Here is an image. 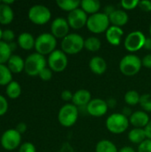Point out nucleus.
Returning <instances> with one entry per match:
<instances>
[{"label":"nucleus","instance_id":"1","mask_svg":"<svg viewBox=\"0 0 151 152\" xmlns=\"http://www.w3.org/2000/svg\"><path fill=\"white\" fill-rule=\"evenodd\" d=\"M61 51L66 54H77L85 48V39L77 33H71L61 40Z\"/></svg>","mask_w":151,"mask_h":152},{"label":"nucleus","instance_id":"2","mask_svg":"<svg viewBox=\"0 0 151 152\" xmlns=\"http://www.w3.org/2000/svg\"><path fill=\"white\" fill-rule=\"evenodd\" d=\"M47 61L45 57L38 53H33L29 54L25 60L24 71L31 77L38 76L39 73L46 68Z\"/></svg>","mask_w":151,"mask_h":152},{"label":"nucleus","instance_id":"3","mask_svg":"<svg viewBox=\"0 0 151 152\" xmlns=\"http://www.w3.org/2000/svg\"><path fill=\"white\" fill-rule=\"evenodd\" d=\"M142 67V59L134 54H127L124 56L119 62V69L121 73L127 77H133L138 74Z\"/></svg>","mask_w":151,"mask_h":152},{"label":"nucleus","instance_id":"4","mask_svg":"<svg viewBox=\"0 0 151 152\" xmlns=\"http://www.w3.org/2000/svg\"><path fill=\"white\" fill-rule=\"evenodd\" d=\"M78 115V108L73 103H67L60 109L58 113V120L62 126L70 127L76 124Z\"/></svg>","mask_w":151,"mask_h":152},{"label":"nucleus","instance_id":"5","mask_svg":"<svg viewBox=\"0 0 151 152\" xmlns=\"http://www.w3.org/2000/svg\"><path fill=\"white\" fill-rule=\"evenodd\" d=\"M129 123V118L122 113H113L108 117L106 120V127L110 133L120 134L127 130Z\"/></svg>","mask_w":151,"mask_h":152},{"label":"nucleus","instance_id":"6","mask_svg":"<svg viewBox=\"0 0 151 152\" xmlns=\"http://www.w3.org/2000/svg\"><path fill=\"white\" fill-rule=\"evenodd\" d=\"M57 45L56 38L51 33H42L36 38L35 49L42 55H49L55 51Z\"/></svg>","mask_w":151,"mask_h":152},{"label":"nucleus","instance_id":"7","mask_svg":"<svg viewBox=\"0 0 151 152\" xmlns=\"http://www.w3.org/2000/svg\"><path fill=\"white\" fill-rule=\"evenodd\" d=\"M109 19L107 14L104 12H97L88 17L86 27L91 32L100 34L107 31L109 28Z\"/></svg>","mask_w":151,"mask_h":152},{"label":"nucleus","instance_id":"8","mask_svg":"<svg viewBox=\"0 0 151 152\" xmlns=\"http://www.w3.org/2000/svg\"><path fill=\"white\" fill-rule=\"evenodd\" d=\"M28 17L29 20L36 25H44L51 20L52 13L45 5L35 4L29 8Z\"/></svg>","mask_w":151,"mask_h":152},{"label":"nucleus","instance_id":"9","mask_svg":"<svg viewBox=\"0 0 151 152\" xmlns=\"http://www.w3.org/2000/svg\"><path fill=\"white\" fill-rule=\"evenodd\" d=\"M21 142V134L16 129H8L4 131L1 136V146L10 151L20 148Z\"/></svg>","mask_w":151,"mask_h":152},{"label":"nucleus","instance_id":"10","mask_svg":"<svg viewBox=\"0 0 151 152\" xmlns=\"http://www.w3.org/2000/svg\"><path fill=\"white\" fill-rule=\"evenodd\" d=\"M146 39L147 37L142 31L139 30L133 31L129 33L125 38V42H124L125 48L131 53L137 52L144 47Z\"/></svg>","mask_w":151,"mask_h":152},{"label":"nucleus","instance_id":"11","mask_svg":"<svg viewBox=\"0 0 151 152\" xmlns=\"http://www.w3.org/2000/svg\"><path fill=\"white\" fill-rule=\"evenodd\" d=\"M68 62L67 54L61 50L53 51L49 54L47 59L48 67L53 70V72H62L67 68Z\"/></svg>","mask_w":151,"mask_h":152},{"label":"nucleus","instance_id":"12","mask_svg":"<svg viewBox=\"0 0 151 152\" xmlns=\"http://www.w3.org/2000/svg\"><path fill=\"white\" fill-rule=\"evenodd\" d=\"M88 16L87 13L85 12L81 8H77L68 14L67 20L69 25L73 29H80L84 28L87 23Z\"/></svg>","mask_w":151,"mask_h":152},{"label":"nucleus","instance_id":"13","mask_svg":"<svg viewBox=\"0 0 151 152\" xmlns=\"http://www.w3.org/2000/svg\"><path fill=\"white\" fill-rule=\"evenodd\" d=\"M69 25L66 19L62 17H58L54 19L51 24V34L57 39H63L66 36L69 35Z\"/></svg>","mask_w":151,"mask_h":152},{"label":"nucleus","instance_id":"14","mask_svg":"<svg viewBox=\"0 0 151 152\" xmlns=\"http://www.w3.org/2000/svg\"><path fill=\"white\" fill-rule=\"evenodd\" d=\"M108 109L109 107L107 102L100 98L92 99L91 102L86 106L87 113L95 118H100L104 116L108 112Z\"/></svg>","mask_w":151,"mask_h":152},{"label":"nucleus","instance_id":"15","mask_svg":"<svg viewBox=\"0 0 151 152\" xmlns=\"http://www.w3.org/2000/svg\"><path fill=\"white\" fill-rule=\"evenodd\" d=\"M92 100L91 93L86 89H80L74 93L72 102L77 108H86Z\"/></svg>","mask_w":151,"mask_h":152},{"label":"nucleus","instance_id":"16","mask_svg":"<svg viewBox=\"0 0 151 152\" xmlns=\"http://www.w3.org/2000/svg\"><path fill=\"white\" fill-rule=\"evenodd\" d=\"M129 121L135 128L144 129L150 120L147 112L143 110H137L133 112V114L129 118Z\"/></svg>","mask_w":151,"mask_h":152},{"label":"nucleus","instance_id":"17","mask_svg":"<svg viewBox=\"0 0 151 152\" xmlns=\"http://www.w3.org/2000/svg\"><path fill=\"white\" fill-rule=\"evenodd\" d=\"M124 31L121 28L116 26H110L106 31V39L107 41L114 46H117L121 43Z\"/></svg>","mask_w":151,"mask_h":152},{"label":"nucleus","instance_id":"18","mask_svg":"<svg viewBox=\"0 0 151 152\" xmlns=\"http://www.w3.org/2000/svg\"><path fill=\"white\" fill-rule=\"evenodd\" d=\"M109 22L112 24V26L121 28L128 22L129 16L125 11L117 9L110 15H109Z\"/></svg>","mask_w":151,"mask_h":152},{"label":"nucleus","instance_id":"19","mask_svg":"<svg viewBox=\"0 0 151 152\" xmlns=\"http://www.w3.org/2000/svg\"><path fill=\"white\" fill-rule=\"evenodd\" d=\"M7 67L12 74H18L24 70L25 60H23L20 55L12 54L7 61Z\"/></svg>","mask_w":151,"mask_h":152},{"label":"nucleus","instance_id":"20","mask_svg":"<svg viewBox=\"0 0 151 152\" xmlns=\"http://www.w3.org/2000/svg\"><path fill=\"white\" fill-rule=\"evenodd\" d=\"M91 71L96 75H102L107 70V62L101 56H94L89 61Z\"/></svg>","mask_w":151,"mask_h":152},{"label":"nucleus","instance_id":"21","mask_svg":"<svg viewBox=\"0 0 151 152\" xmlns=\"http://www.w3.org/2000/svg\"><path fill=\"white\" fill-rule=\"evenodd\" d=\"M35 43H36V39L34 38L32 34L28 32L20 33L17 39L18 45L21 49L26 51H29L32 48H35Z\"/></svg>","mask_w":151,"mask_h":152},{"label":"nucleus","instance_id":"22","mask_svg":"<svg viewBox=\"0 0 151 152\" xmlns=\"http://www.w3.org/2000/svg\"><path fill=\"white\" fill-rule=\"evenodd\" d=\"M13 18H14V12L12 7L1 2L0 4V24L9 25L12 22Z\"/></svg>","mask_w":151,"mask_h":152},{"label":"nucleus","instance_id":"23","mask_svg":"<svg viewBox=\"0 0 151 152\" xmlns=\"http://www.w3.org/2000/svg\"><path fill=\"white\" fill-rule=\"evenodd\" d=\"M81 9L89 14H94L99 12L101 8V3L98 0H83L80 4Z\"/></svg>","mask_w":151,"mask_h":152},{"label":"nucleus","instance_id":"24","mask_svg":"<svg viewBox=\"0 0 151 152\" xmlns=\"http://www.w3.org/2000/svg\"><path fill=\"white\" fill-rule=\"evenodd\" d=\"M128 139L132 143L140 145L142 142L147 140V137L143 128H133L129 132Z\"/></svg>","mask_w":151,"mask_h":152},{"label":"nucleus","instance_id":"25","mask_svg":"<svg viewBox=\"0 0 151 152\" xmlns=\"http://www.w3.org/2000/svg\"><path fill=\"white\" fill-rule=\"evenodd\" d=\"M56 4L61 10L70 12L79 8L81 1H78V0H57Z\"/></svg>","mask_w":151,"mask_h":152},{"label":"nucleus","instance_id":"26","mask_svg":"<svg viewBox=\"0 0 151 152\" xmlns=\"http://www.w3.org/2000/svg\"><path fill=\"white\" fill-rule=\"evenodd\" d=\"M5 92H6V95L10 99H17L21 94L20 85L17 81H13L12 80L11 83H9L6 86Z\"/></svg>","mask_w":151,"mask_h":152},{"label":"nucleus","instance_id":"27","mask_svg":"<svg viewBox=\"0 0 151 152\" xmlns=\"http://www.w3.org/2000/svg\"><path fill=\"white\" fill-rule=\"evenodd\" d=\"M95 152H118V150L111 141L101 140L97 142Z\"/></svg>","mask_w":151,"mask_h":152},{"label":"nucleus","instance_id":"28","mask_svg":"<svg viewBox=\"0 0 151 152\" xmlns=\"http://www.w3.org/2000/svg\"><path fill=\"white\" fill-rule=\"evenodd\" d=\"M12 81V73L7 65L0 64V86H7Z\"/></svg>","mask_w":151,"mask_h":152},{"label":"nucleus","instance_id":"29","mask_svg":"<svg viewBox=\"0 0 151 152\" xmlns=\"http://www.w3.org/2000/svg\"><path fill=\"white\" fill-rule=\"evenodd\" d=\"M12 56V50L8 43L1 40L0 41V64L7 63L8 60Z\"/></svg>","mask_w":151,"mask_h":152},{"label":"nucleus","instance_id":"30","mask_svg":"<svg viewBox=\"0 0 151 152\" xmlns=\"http://www.w3.org/2000/svg\"><path fill=\"white\" fill-rule=\"evenodd\" d=\"M101 47V40L96 37H90L85 40V48L90 52H97Z\"/></svg>","mask_w":151,"mask_h":152},{"label":"nucleus","instance_id":"31","mask_svg":"<svg viewBox=\"0 0 151 152\" xmlns=\"http://www.w3.org/2000/svg\"><path fill=\"white\" fill-rule=\"evenodd\" d=\"M140 99H141V95L135 90H130L126 92L125 94V102L129 106H134L140 103Z\"/></svg>","mask_w":151,"mask_h":152},{"label":"nucleus","instance_id":"32","mask_svg":"<svg viewBox=\"0 0 151 152\" xmlns=\"http://www.w3.org/2000/svg\"><path fill=\"white\" fill-rule=\"evenodd\" d=\"M145 112H151V94H144L141 95L140 103H139Z\"/></svg>","mask_w":151,"mask_h":152},{"label":"nucleus","instance_id":"33","mask_svg":"<svg viewBox=\"0 0 151 152\" xmlns=\"http://www.w3.org/2000/svg\"><path fill=\"white\" fill-rule=\"evenodd\" d=\"M139 2L138 0H122L120 4L125 10H133L139 6Z\"/></svg>","mask_w":151,"mask_h":152},{"label":"nucleus","instance_id":"34","mask_svg":"<svg viewBox=\"0 0 151 152\" xmlns=\"http://www.w3.org/2000/svg\"><path fill=\"white\" fill-rule=\"evenodd\" d=\"M15 37V34L12 29H4L3 30V35H2V39L3 41L6 43H12Z\"/></svg>","mask_w":151,"mask_h":152},{"label":"nucleus","instance_id":"35","mask_svg":"<svg viewBox=\"0 0 151 152\" xmlns=\"http://www.w3.org/2000/svg\"><path fill=\"white\" fill-rule=\"evenodd\" d=\"M38 76L43 81H49L53 77V70L49 67H46L39 73Z\"/></svg>","mask_w":151,"mask_h":152},{"label":"nucleus","instance_id":"36","mask_svg":"<svg viewBox=\"0 0 151 152\" xmlns=\"http://www.w3.org/2000/svg\"><path fill=\"white\" fill-rule=\"evenodd\" d=\"M19 152H36V150L33 143L29 142H26L20 144L19 148Z\"/></svg>","mask_w":151,"mask_h":152},{"label":"nucleus","instance_id":"37","mask_svg":"<svg viewBox=\"0 0 151 152\" xmlns=\"http://www.w3.org/2000/svg\"><path fill=\"white\" fill-rule=\"evenodd\" d=\"M8 110V102L4 96L0 94V117L4 116Z\"/></svg>","mask_w":151,"mask_h":152},{"label":"nucleus","instance_id":"38","mask_svg":"<svg viewBox=\"0 0 151 152\" xmlns=\"http://www.w3.org/2000/svg\"><path fill=\"white\" fill-rule=\"evenodd\" d=\"M138 152H151V140H145L138 146Z\"/></svg>","mask_w":151,"mask_h":152},{"label":"nucleus","instance_id":"39","mask_svg":"<svg viewBox=\"0 0 151 152\" xmlns=\"http://www.w3.org/2000/svg\"><path fill=\"white\" fill-rule=\"evenodd\" d=\"M140 9L143 12H150L151 11V1L150 0H143L139 2Z\"/></svg>","mask_w":151,"mask_h":152},{"label":"nucleus","instance_id":"40","mask_svg":"<svg viewBox=\"0 0 151 152\" xmlns=\"http://www.w3.org/2000/svg\"><path fill=\"white\" fill-rule=\"evenodd\" d=\"M73 94H72V92L69 91V90H63V91L61 92V99H62L64 102H69V101H72V99H73Z\"/></svg>","mask_w":151,"mask_h":152},{"label":"nucleus","instance_id":"41","mask_svg":"<svg viewBox=\"0 0 151 152\" xmlns=\"http://www.w3.org/2000/svg\"><path fill=\"white\" fill-rule=\"evenodd\" d=\"M142 66L147 68V69H151V53L146 54L143 59L142 60Z\"/></svg>","mask_w":151,"mask_h":152},{"label":"nucleus","instance_id":"42","mask_svg":"<svg viewBox=\"0 0 151 152\" xmlns=\"http://www.w3.org/2000/svg\"><path fill=\"white\" fill-rule=\"evenodd\" d=\"M20 134H24L26 131H27V125L25 124V123H23V122H20V123H19L17 126H16V128H15Z\"/></svg>","mask_w":151,"mask_h":152},{"label":"nucleus","instance_id":"43","mask_svg":"<svg viewBox=\"0 0 151 152\" xmlns=\"http://www.w3.org/2000/svg\"><path fill=\"white\" fill-rule=\"evenodd\" d=\"M144 131H145L147 139L151 140V120L149 122V124L146 126V127L144 128Z\"/></svg>","mask_w":151,"mask_h":152},{"label":"nucleus","instance_id":"44","mask_svg":"<svg viewBox=\"0 0 151 152\" xmlns=\"http://www.w3.org/2000/svg\"><path fill=\"white\" fill-rule=\"evenodd\" d=\"M115 10H116V9L114 8V6H113V5L109 4V5H106V6H105V9H104V11H105V12H104V13H105V14H107V15L109 16V15H110V14H111Z\"/></svg>","mask_w":151,"mask_h":152},{"label":"nucleus","instance_id":"45","mask_svg":"<svg viewBox=\"0 0 151 152\" xmlns=\"http://www.w3.org/2000/svg\"><path fill=\"white\" fill-rule=\"evenodd\" d=\"M122 114L124 115V116H125V117H131V115L133 114V112H132V110H131V109L129 108V107H125V108H124L123 109V111H122Z\"/></svg>","mask_w":151,"mask_h":152},{"label":"nucleus","instance_id":"46","mask_svg":"<svg viewBox=\"0 0 151 152\" xmlns=\"http://www.w3.org/2000/svg\"><path fill=\"white\" fill-rule=\"evenodd\" d=\"M106 102H107V104H108L109 108H114L117 105V101L115 99H113V98H110Z\"/></svg>","mask_w":151,"mask_h":152},{"label":"nucleus","instance_id":"47","mask_svg":"<svg viewBox=\"0 0 151 152\" xmlns=\"http://www.w3.org/2000/svg\"><path fill=\"white\" fill-rule=\"evenodd\" d=\"M118 152H135V150L133 148V147H130V146H125L123 148H121Z\"/></svg>","mask_w":151,"mask_h":152},{"label":"nucleus","instance_id":"48","mask_svg":"<svg viewBox=\"0 0 151 152\" xmlns=\"http://www.w3.org/2000/svg\"><path fill=\"white\" fill-rule=\"evenodd\" d=\"M143 48H145L147 50H151V38H147L146 39V42H145V45H144Z\"/></svg>","mask_w":151,"mask_h":152},{"label":"nucleus","instance_id":"49","mask_svg":"<svg viewBox=\"0 0 151 152\" xmlns=\"http://www.w3.org/2000/svg\"><path fill=\"white\" fill-rule=\"evenodd\" d=\"M3 4H7V5H10L11 6V4H12L13 3H14V1L13 0H3V1H1Z\"/></svg>","mask_w":151,"mask_h":152},{"label":"nucleus","instance_id":"50","mask_svg":"<svg viewBox=\"0 0 151 152\" xmlns=\"http://www.w3.org/2000/svg\"><path fill=\"white\" fill-rule=\"evenodd\" d=\"M9 45H10V48H11L12 52V51H15V49H16V46H17L16 43H14V42L9 43Z\"/></svg>","mask_w":151,"mask_h":152},{"label":"nucleus","instance_id":"51","mask_svg":"<svg viewBox=\"0 0 151 152\" xmlns=\"http://www.w3.org/2000/svg\"><path fill=\"white\" fill-rule=\"evenodd\" d=\"M2 35H3V30H2L1 28H0V41H1V39H2Z\"/></svg>","mask_w":151,"mask_h":152},{"label":"nucleus","instance_id":"52","mask_svg":"<svg viewBox=\"0 0 151 152\" xmlns=\"http://www.w3.org/2000/svg\"><path fill=\"white\" fill-rule=\"evenodd\" d=\"M150 38H151V24H150Z\"/></svg>","mask_w":151,"mask_h":152},{"label":"nucleus","instance_id":"53","mask_svg":"<svg viewBox=\"0 0 151 152\" xmlns=\"http://www.w3.org/2000/svg\"><path fill=\"white\" fill-rule=\"evenodd\" d=\"M0 4H1V1H0Z\"/></svg>","mask_w":151,"mask_h":152}]
</instances>
